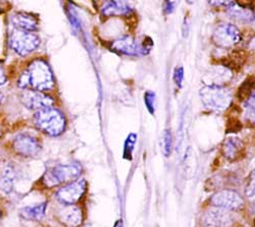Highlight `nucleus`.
Listing matches in <instances>:
<instances>
[{
	"label": "nucleus",
	"instance_id": "27",
	"mask_svg": "<svg viewBox=\"0 0 255 227\" xmlns=\"http://www.w3.org/2000/svg\"><path fill=\"white\" fill-rule=\"evenodd\" d=\"M163 9H164L165 13H171L174 10V4L171 1L166 0V1L164 2V5H163Z\"/></svg>",
	"mask_w": 255,
	"mask_h": 227
},
{
	"label": "nucleus",
	"instance_id": "24",
	"mask_svg": "<svg viewBox=\"0 0 255 227\" xmlns=\"http://www.w3.org/2000/svg\"><path fill=\"white\" fill-rule=\"evenodd\" d=\"M235 0H209V3L214 6H229Z\"/></svg>",
	"mask_w": 255,
	"mask_h": 227
},
{
	"label": "nucleus",
	"instance_id": "17",
	"mask_svg": "<svg viewBox=\"0 0 255 227\" xmlns=\"http://www.w3.org/2000/svg\"><path fill=\"white\" fill-rule=\"evenodd\" d=\"M15 173L12 165L7 161L0 162V190L4 193H10L13 188Z\"/></svg>",
	"mask_w": 255,
	"mask_h": 227
},
{
	"label": "nucleus",
	"instance_id": "8",
	"mask_svg": "<svg viewBox=\"0 0 255 227\" xmlns=\"http://www.w3.org/2000/svg\"><path fill=\"white\" fill-rule=\"evenodd\" d=\"M87 189V182L85 179H79L70 182L69 184L61 188L57 194L56 198L59 202L65 205H75L85 194Z\"/></svg>",
	"mask_w": 255,
	"mask_h": 227
},
{
	"label": "nucleus",
	"instance_id": "6",
	"mask_svg": "<svg viewBox=\"0 0 255 227\" xmlns=\"http://www.w3.org/2000/svg\"><path fill=\"white\" fill-rule=\"evenodd\" d=\"M241 33L237 27L227 23L219 24L212 32L211 40L220 48H231L240 43Z\"/></svg>",
	"mask_w": 255,
	"mask_h": 227
},
{
	"label": "nucleus",
	"instance_id": "4",
	"mask_svg": "<svg viewBox=\"0 0 255 227\" xmlns=\"http://www.w3.org/2000/svg\"><path fill=\"white\" fill-rule=\"evenodd\" d=\"M81 171V167L77 164H57L45 172L43 182L47 188H53L61 183L75 181Z\"/></svg>",
	"mask_w": 255,
	"mask_h": 227
},
{
	"label": "nucleus",
	"instance_id": "2",
	"mask_svg": "<svg viewBox=\"0 0 255 227\" xmlns=\"http://www.w3.org/2000/svg\"><path fill=\"white\" fill-rule=\"evenodd\" d=\"M36 127L44 134L57 137L66 129V118L58 110L49 107L36 112L34 116Z\"/></svg>",
	"mask_w": 255,
	"mask_h": 227
},
{
	"label": "nucleus",
	"instance_id": "21",
	"mask_svg": "<svg viewBox=\"0 0 255 227\" xmlns=\"http://www.w3.org/2000/svg\"><path fill=\"white\" fill-rule=\"evenodd\" d=\"M254 86H255V78H253V77L247 78L239 89V93H238L239 98L241 100L247 101L251 95V92H252Z\"/></svg>",
	"mask_w": 255,
	"mask_h": 227
},
{
	"label": "nucleus",
	"instance_id": "5",
	"mask_svg": "<svg viewBox=\"0 0 255 227\" xmlns=\"http://www.w3.org/2000/svg\"><path fill=\"white\" fill-rule=\"evenodd\" d=\"M11 49L18 55H28L40 44V38L33 32L14 30L9 37Z\"/></svg>",
	"mask_w": 255,
	"mask_h": 227
},
{
	"label": "nucleus",
	"instance_id": "11",
	"mask_svg": "<svg viewBox=\"0 0 255 227\" xmlns=\"http://www.w3.org/2000/svg\"><path fill=\"white\" fill-rule=\"evenodd\" d=\"M234 222V216L230 210L212 208L207 210L202 218L203 227H230Z\"/></svg>",
	"mask_w": 255,
	"mask_h": 227
},
{
	"label": "nucleus",
	"instance_id": "20",
	"mask_svg": "<svg viewBox=\"0 0 255 227\" xmlns=\"http://www.w3.org/2000/svg\"><path fill=\"white\" fill-rule=\"evenodd\" d=\"M47 205L46 203H41L35 206H30L22 210L20 214L27 220H40L44 217Z\"/></svg>",
	"mask_w": 255,
	"mask_h": 227
},
{
	"label": "nucleus",
	"instance_id": "9",
	"mask_svg": "<svg viewBox=\"0 0 255 227\" xmlns=\"http://www.w3.org/2000/svg\"><path fill=\"white\" fill-rule=\"evenodd\" d=\"M20 101L28 109L35 111L49 108L53 105L51 97L35 90H25L20 94Z\"/></svg>",
	"mask_w": 255,
	"mask_h": 227
},
{
	"label": "nucleus",
	"instance_id": "22",
	"mask_svg": "<svg viewBox=\"0 0 255 227\" xmlns=\"http://www.w3.org/2000/svg\"><path fill=\"white\" fill-rule=\"evenodd\" d=\"M245 193L248 197L255 196V169L249 175Z\"/></svg>",
	"mask_w": 255,
	"mask_h": 227
},
{
	"label": "nucleus",
	"instance_id": "25",
	"mask_svg": "<svg viewBox=\"0 0 255 227\" xmlns=\"http://www.w3.org/2000/svg\"><path fill=\"white\" fill-rule=\"evenodd\" d=\"M164 142H165V149H166V151L168 152L169 150H171V146H172V136L169 135L168 132L165 133Z\"/></svg>",
	"mask_w": 255,
	"mask_h": 227
},
{
	"label": "nucleus",
	"instance_id": "29",
	"mask_svg": "<svg viewBox=\"0 0 255 227\" xmlns=\"http://www.w3.org/2000/svg\"><path fill=\"white\" fill-rule=\"evenodd\" d=\"M3 99H4V97H3L2 93H1V92H0V104H1V103L3 102Z\"/></svg>",
	"mask_w": 255,
	"mask_h": 227
},
{
	"label": "nucleus",
	"instance_id": "15",
	"mask_svg": "<svg viewBox=\"0 0 255 227\" xmlns=\"http://www.w3.org/2000/svg\"><path fill=\"white\" fill-rule=\"evenodd\" d=\"M232 78V73L229 69L219 66L211 68L205 76V80L207 82L206 86H221L223 87Z\"/></svg>",
	"mask_w": 255,
	"mask_h": 227
},
{
	"label": "nucleus",
	"instance_id": "13",
	"mask_svg": "<svg viewBox=\"0 0 255 227\" xmlns=\"http://www.w3.org/2000/svg\"><path fill=\"white\" fill-rule=\"evenodd\" d=\"M57 218L63 225L69 227H78L83 222L82 211L75 205H66L65 208L58 211Z\"/></svg>",
	"mask_w": 255,
	"mask_h": 227
},
{
	"label": "nucleus",
	"instance_id": "16",
	"mask_svg": "<svg viewBox=\"0 0 255 227\" xmlns=\"http://www.w3.org/2000/svg\"><path fill=\"white\" fill-rule=\"evenodd\" d=\"M11 23L16 30L35 32L38 29V19L27 12H16L11 17Z\"/></svg>",
	"mask_w": 255,
	"mask_h": 227
},
{
	"label": "nucleus",
	"instance_id": "26",
	"mask_svg": "<svg viewBox=\"0 0 255 227\" xmlns=\"http://www.w3.org/2000/svg\"><path fill=\"white\" fill-rule=\"evenodd\" d=\"M175 79L177 81V84H181V81L183 79V69L182 68H179L177 69L176 73H175Z\"/></svg>",
	"mask_w": 255,
	"mask_h": 227
},
{
	"label": "nucleus",
	"instance_id": "3",
	"mask_svg": "<svg viewBox=\"0 0 255 227\" xmlns=\"http://www.w3.org/2000/svg\"><path fill=\"white\" fill-rule=\"evenodd\" d=\"M201 101L207 108L224 111L231 105L232 92L221 86H205L200 91Z\"/></svg>",
	"mask_w": 255,
	"mask_h": 227
},
{
	"label": "nucleus",
	"instance_id": "1",
	"mask_svg": "<svg viewBox=\"0 0 255 227\" xmlns=\"http://www.w3.org/2000/svg\"><path fill=\"white\" fill-rule=\"evenodd\" d=\"M54 86V78L50 67L44 60L32 61L18 78V87L25 90L49 91Z\"/></svg>",
	"mask_w": 255,
	"mask_h": 227
},
{
	"label": "nucleus",
	"instance_id": "7",
	"mask_svg": "<svg viewBox=\"0 0 255 227\" xmlns=\"http://www.w3.org/2000/svg\"><path fill=\"white\" fill-rule=\"evenodd\" d=\"M210 203L212 206L227 210H239L243 207L244 200L236 192L231 190H223L210 198Z\"/></svg>",
	"mask_w": 255,
	"mask_h": 227
},
{
	"label": "nucleus",
	"instance_id": "19",
	"mask_svg": "<svg viewBox=\"0 0 255 227\" xmlns=\"http://www.w3.org/2000/svg\"><path fill=\"white\" fill-rule=\"evenodd\" d=\"M243 147V143L240 140L230 138L224 143L223 154L229 160H236L241 155Z\"/></svg>",
	"mask_w": 255,
	"mask_h": 227
},
{
	"label": "nucleus",
	"instance_id": "23",
	"mask_svg": "<svg viewBox=\"0 0 255 227\" xmlns=\"http://www.w3.org/2000/svg\"><path fill=\"white\" fill-rule=\"evenodd\" d=\"M246 119L251 123H255V103L251 101H246Z\"/></svg>",
	"mask_w": 255,
	"mask_h": 227
},
{
	"label": "nucleus",
	"instance_id": "12",
	"mask_svg": "<svg viewBox=\"0 0 255 227\" xmlns=\"http://www.w3.org/2000/svg\"><path fill=\"white\" fill-rule=\"evenodd\" d=\"M112 48L126 55H138L140 53H143L142 45L139 44L134 38L130 36L121 37L115 40L112 44Z\"/></svg>",
	"mask_w": 255,
	"mask_h": 227
},
{
	"label": "nucleus",
	"instance_id": "28",
	"mask_svg": "<svg viewBox=\"0 0 255 227\" xmlns=\"http://www.w3.org/2000/svg\"><path fill=\"white\" fill-rule=\"evenodd\" d=\"M5 81H6V76H5L4 70L1 66H0V86L3 85Z\"/></svg>",
	"mask_w": 255,
	"mask_h": 227
},
{
	"label": "nucleus",
	"instance_id": "18",
	"mask_svg": "<svg viewBox=\"0 0 255 227\" xmlns=\"http://www.w3.org/2000/svg\"><path fill=\"white\" fill-rule=\"evenodd\" d=\"M132 7L123 0H110L102 7L104 16H121L131 13Z\"/></svg>",
	"mask_w": 255,
	"mask_h": 227
},
{
	"label": "nucleus",
	"instance_id": "14",
	"mask_svg": "<svg viewBox=\"0 0 255 227\" xmlns=\"http://www.w3.org/2000/svg\"><path fill=\"white\" fill-rule=\"evenodd\" d=\"M228 14L241 23H251L254 20V11L249 4L233 2L227 6Z\"/></svg>",
	"mask_w": 255,
	"mask_h": 227
},
{
	"label": "nucleus",
	"instance_id": "10",
	"mask_svg": "<svg viewBox=\"0 0 255 227\" xmlns=\"http://www.w3.org/2000/svg\"><path fill=\"white\" fill-rule=\"evenodd\" d=\"M12 146L16 154L24 157H36L42 149L37 139L28 134H20L16 136Z\"/></svg>",
	"mask_w": 255,
	"mask_h": 227
},
{
	"label": "nucleus",
	"instance_id": "30",
	"mask_svg": "<svg viewBox=\"0 0 255 227\" xmlns=\"http://www.w3.org/2000/svg\"><path fill=\"white\" fill-rule=\"evenodd\" d=\"M0 137H1V133H0Z\"/></svg>",
	"mask_w": 255,
	"mask_h": 227
}]
</instances>
